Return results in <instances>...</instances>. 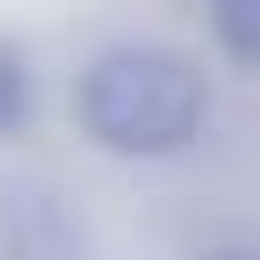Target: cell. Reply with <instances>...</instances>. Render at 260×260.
I'll use <instances>...</instances> for the list:
<instances>
[{"label": "cell", "instance_id": "277c9868", "mask_svg": "<svg viewBox=\"0 0 260 260\" xmlns=\"http://www.w3.org/2000/svg\"><path fill=\"white\" fill-rule=\"evenodd\" d=\"M24 114H32V65L16 41H0V138L24 130Z\"/></svg>", "mask_w": 260, "mask_h": 260}, {"label": "cell", "instance_id": "3957f363", "mask_svg": "<svg viewBox=\"0 0 260 260\" xmlns=\"http://www.w3.org/2000/svg\"><path fill=\"white\" fill-rule=\"evenodd\" d=\"M203 24H211V41H219L228 65L260 73V0H203Z\"/></svg>", "mask_w": 260, "mask_h": 260}, {"label": "cell", "instance_id": "6da1fadb", "mask_svg": "<svg viewBox=\"0 0 260 260\" xmlns=\"http://www.w3.org/2000/svg\"><path fill=\"white\" fill-rule=\"evenodd\" d=\"M73 122L122 162H162L211 130V81L162 41H114L73 73Z\"/></svg>", "mask_w": 260, "mask_h": 260}, {"label": "cell", "instance_id": "5b68a950", "mask_svg": "<svg viewBox=\"0 0 260 260\" xmlns=\"http://www.w3.org/2000/svg\"><path fill=\"white\" fill-rule=\"evenodd\" d=\"M203 260H260V236H236V244H211Z\"/></svg>", "mask_w": 260, "mask_h": 260}, {"label": "cell", "instance_id": "7a4b0ae2", "mask_svg": "<svg viewBox=\"0 0 260 260\" xmlns=\"http://www.w3.org/2000/svg\"><path fill=\"white\" fill-rule=\"evenodd\" d=\"M0 260H89V219L41 179H0Z\"/></svg>", "mask_w": 260, "mask_h": 260}]
</instances>
